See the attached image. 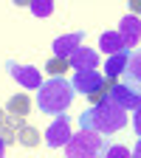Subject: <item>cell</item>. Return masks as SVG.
<instances>
[{"mask_svg": "<svg viewBox=\"0 0 141 158\" xmlns=\"http://www.w3.org/2000/svg\"><path fill=\"white\" fill-rule=\"evenodd\" d=\"M79 124H82V130H90L96 135H110L127 124V110L118 107L113 99H105L102 105H93L90 110L79 116Z\"/></svg>", "mask_w": 141, "mask_h": 158, "instance_id": "1", "label": "cell"}, {"mask_svg": "<svg viewBox=\"0 0 141 158\" xmlns=\"http://www.w3.org/2000/svg\"><path fill=\"white\" fill-rule=\"evenodd\" d=\"M71 102H73V88L65 79H48L37 88V105L48 116H59L62 110H68Z\"/></svg>", "mask_w": 141, "mask_h": 158, "instance_id": "2", "label": "cell"}, {"mask_svg": "<svg viewBox=\"0 0 141 158\" xmlns=\"http://www.w3.org/2000/svg\"><path fill=\"white\" fill-rule=\"evenodd\" d=\"M105 138L90 130H82L68 138L65 144V158H102L105 155Z\"/></svg>", "mask_w": 141, "mask_h": 158, "instance_id": "3", "label": "cell"}, {"mask_svg": "<svg viewBox=\"0 0 141 158\" xmlns=\"http://www.w3.org/2000/svg\"><path fill=\"white\" fill-rule=\"evenodd\" d=\"M68 138H71V122H68V116H56V122L45 130V144L48 147H62L68 144Z\"/></svg>", "mask_w": 141, "mask_h": 158, "instance_id": "4", "label": "cell"}, {"mask_svg": "<svg viewBox=\"0 0 141 158\" xmlns=\"http://www.w3.org/2000/svg\"><path fill=\"white\" fill-rule=\"evenodd\" d=\"M99 85H102V73L99 71H76V76H73V90H79L82 96H90Z\"/></svg>", "mask_w": 141, "mask_h": 158, "instance_id": "5", "label": "cell"}, {"mask_svg": "<svg viewBox=\"0 0 141 158\" xmlns=\"http://www.w3.org/2000/svg\"><path fill=\"white\" fill-rule=\"evenodd\" d=\"M110 99L118 105V107H124V110H138V93L135 88H127V85H116Z\"/></svg>", "mask_w": 141, "mask_h": 158, "instance_id": "6", "label": "cell"}, {"mask_svg": "<svg viewBox=\"0 0 141 158\" xmlns=\"http://www.w3.org/2000/svg\"><path fill=\"white\" fill-rule=\"evenodd\" d=\"M31 107H34L31 96H28V93H17V96H11V99H9L6 113H9V118H26V116L31 113Z\"/></svg>", "mask_w": 141, "mask_h": 158, "instance_id": "7", "label": "cell"}, {"mask_svg": "<svg viewBox=\"0 0 141 158\" xmlns=\"http://www.w3.org/2000/svg\"><path fill=\"white\" fill-rule=\"evenodd\" d=\"M79 43H82V34L59 37V40H54V54H56V56H62V59H71V56L79 51Z\"/></svg>", "mask_w": 141, "mask_h": 158, "instance_id": "8", "label": "cell"}, {"mask_svg": "<svg viewBox=\"0 0 141 158\" xmlns=\"http://www.w3.org/2000/svg\"><path fill=\"white\" fill-rule=\"evenodd\" d=\"M11 68V76L17 79L20 85H26V88H39L43 82H39V71L37 68H28V65H9Z\"/></svg>", "mask_w": 141, "mask_h": 158, "instance_id": "9", "label": "cell"}, {"mask_svg": "<svg viewBox=\"0 0 141 158\" xmlns=\"http://www.w3.org/2000/svg\"><path fill=\"white\" fill-rule=\"evenodd\" d=\"M68 62H71V68H76V71H96L99 56H96V51H90V48H79Z\"/></svg>", "mask_w": 141, "mask_h": 158, "instance_id": "10", "label": "cell"}, {"mask_svg": "<svg viewBox=\"0 0 141 158\" xmlns=\"http://www.w3.org/2000/svg\"><path fill=\"white\" fill-rule=\"evenodd\" d=\"M116 34L122 37L124 48L135 45V43H138V20H135V17H124V20H122V28H118Z\"/></svg>", "mask_w": 141, "mask_h": 158, "instance_id": "11", "label": "cell"}, {"mask_svg": "<svg viewBox=\"0 0 141 158\" xmlns=\"http://www.w3.org/2000/svg\"><path fill=\"white\" fill-rule=\"evenodd\" d=\"M99 45H102V51H105L107 56H116V54H127V48H124V43H122V37H118L116 31H113V34H102Z\"/></svg>", "mask_w": 141, "mask_h": 158, "instance_id": "12", "label": "cell"}, {"mask_svg": "<svg viewBox=\"0 0 141 158\" xmlns=\"http://www.w3.org/2000/svg\"><path fill=\"white\" fill-rule=\"evenodd\" d=\"M113 88H116V79L113 76H107V79H102V85H99L90 96H88V102H90V107L93 105H102L105 99H110V93H113Z\"/></svg>", "mask_w": 141, "mask_h": 158, "instance_id": "13", "label": "cell"}, {"mask_svg": "<svg viewBox=\"0 0 141 158\" xmlns=\"http://www.w3.org/2000/svg\"><path fill=\"white\" fill-rule=\"evenodd\" d=\"M17 141L23 144V147H28V150H34V147H39L43 135H39V130H37V127L26 124V127H20V130H17Z\"/></svg>", "mask_w": 141, "mask_h": 158, "instance_id": "14", "label": "cell"}, {"mask_svg": "<svg viewBox=\"0 0 141 158\" xmlns=\"http://www.w3.org/2000/svg\"><path fill=\"white\" fill-rule=\"evenodd\" d=\"M45 71H48L54 79H59V76H65V73L71 71V62H68V59H62V56H54L51 62L45 65Z\"/></svg>", "mask_w": 141, "mask_h": 158, "instance_id": "15", "label": "cell"}, {"mask_svg": "<svg viewBox=\"0 0 141 158\" xmlns=\"http://www.w3.org/2000/svg\"><path fill=\"white\" fill-rule=\"evenodd\" d=\"M127 56L130 54H116V56H107V76H118V73H122L124 71V65H127Z\"/></svg>", "mask_w": 141, "mask_h": 158, "instance_id": "16", "label": "cell"}, {"mask_svg": "<svg viewBox=\"0 0 141 158\" xmlns=\"http://www.w3.org/2000/svg\"><path fill=\"white\" fill-rule=\"evenodd\" d=\"M0 141H3V144H17V127L11 124V118L0 127Z\"/></svg>", "mask_w": 141, "mask_h": 158, "instance_id": "17", "label": "cell"}, {"mask_svg": "<svg viewBox=\"0 0 141 158\" xmlns=\"http://www.w3.org/2000/svg\"><path fill=\"white\" fill-rule=\"evenodd\" d=\"M102 158H130V150L113 144V147H105V155H102Z\"/></svg>", "mask_w": 141, "mask_h": 158, "instance_id": "18", "label": "cell"}, {"mask_svg": "<svg viewBox=\"0 0 141 158\" xmlns=\"http://www.w3.org/2000/svg\"><path fill=\"white\" fill-rule=\"evenodd\" d=\"M31 11H34V14H51V11H54V6H51V3H34V6H31Z\"/></svg>", "mask_w": 141, "mask_h": 158, "instance_id": "19", "label": "cell"}, {"mask_svg": "<svg viewBox=\"0 0 141 158\" xmlns=\"http://www.w3.org/2000/svg\"><path fill=\"white\" fill-rule=\"evenodd\" d=\"M6 122H9V113H6V110H3V107H0V127H3V124H6Z\"/></svg>", "mask_w": 141, "mask_h": 158, "instance_id": "20", "label": "cell"}, {"mask_svg": "<svg viewBox=\"0 0 141 158\" xmlns=\"http://www.w3.org/2000/svg\"><path fill=\"white\" fill-rule=\"evenodd\" d=\"M3 150H6V144H3V141H0V158H3Z\"/></svg>", "mask_w": 141, "mask_h": 158, "instance_id": "21", "label": "cell"}]
</instances>
